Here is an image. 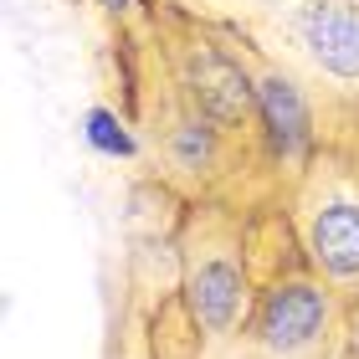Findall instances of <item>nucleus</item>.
<instances>
[{"mask_svg":"<svg viewBox=\"0 0 359 359\" xmlns=\"http://www.w3.org/2000/svg\"><path fill=\"white\" fill-rule=\"evenodd\" d=\"M236 298H241V277L236 267H226V262H210L195 272V283H190V303H195V318L205 323V329H226L236 313Z\"/></svg>","mask_w":359,"mask_h":359,"instance_id":"nucleus-6","label":"nucleus"},{"mask_svg":"<svg viewBox=\"0 0 359 359\" xmlns=\"http://www.w3.org/2000/svg\"><path fill=\"white\" fill-rule=\"evenodd\" d=\"M262 113H267V128H272V144L283 154H298L308 144V113H303V97L292 83L283 77H267L262 83Z\"/></svg>","mask_w":359,"mask_h":359,"instance_id":"nucleus-5","label":"nucleus"},{"mask_svg":"<svg viewBox=\"0 0 359 359\" xmlns=\"http://www.w3.org/2000/svg\"><path fill=\"white\" fill-rule=\"evenodd\" d=\"M190 83H195V97H201V108L210 113V118L231 123L247 113V83H241V72L231 67V62L221 57H195L190 62Z\"/></svg>","mask_w":359,"mask_h":359,"instance_id":"nucleus-3","label":"nucleus"},{"mask_svg":"<svg viewBox=\"0 0 359 359\" xmlns=\"http://www.w3.org/2000/svg\"><path fill=\"white\" fill-rule=\"evenodd\" d=\"M323 313H329V303H323L318 287H308V283L277 287L267 298V308H262V334L277 349H298V344H308V339L318 334Z\"/></svg>","mask_w":359,"mask_h":359,"instance_id":"nucleus-1","label":"nucleus"},{"mask_svg":"<svg viewBox=\"0 0 359 359\" xmlns=\"http://www.w3.org/2000/svg\"><path fill=\"white\" fill-rule=\"evenodd\" d=\"M354 344H359V339H354Z\"/></svg>","mask_w":359,"mask_h":359,"instance_id":"nucleus-10","label":"nucleus"},{"mask_svg":"<svg viewBox=\"0 0 359 359\" xmlns=\"http://www.w3.org/2000/svg\"><path fill=\"white\" fill-rule=\"evenodd\" d=\"M313 252L339 277L359 272V205H329L323 210L313 221Z\"/></svg>","mask_w":359,"mask_h":359,"instance_id":"nucleus-4","label":"nucleus"},{"mask_svg":"<svg viewBox=\"0 0 359 359\" xmlns=\"http://www.w3.org/2000/svg\"><path fill=\"white\" fill-rule=\"evenodd\" d=\"M108 6H128V0H108Z\"/></svg>","mask_w":359,"mask_h":359,"instance_id":"nucleus-9","label":"nucleus"},{"mask_svg":"<svg viewBox=\"0 0 359 359\" xmlns=\"http://www.w3.org/2000/svg\"><path fill=\"white\" fill-rule=\"evenodd\" d=\"M303 31H308V46H313V57H318L329 72H339V77H359V11H349V6H329V0H323V6L308 11Z\"/></svg>","mask_w":359,"mask_h":359,"instance_id":"nucleus-2","label":"nucleus"},{"mask_svg":"<svg viewBox=\"0 0 359 359\" xmlns=\"http://www.w3.org/2000/svg\"><path fill=\"white\" fill-rule=\"evenodd\" d=\"M180 154H185V159H195V154H205V139H195V134H185V139H180Z\"/></svg>","mask_w":359,"mask_h":359,"instance_id":"nucleus-8","label":"nucleus"},{"mask_svg":"<svg viewBox=\"0 0 359 359\" xmlns=\"http://www.w3.org/2000/svg\"><path fill=\"white\" fill-rule=\"evenodd\" d=\"M88 139H93L103 154H134V139H128V134H123V123L113 118V113H103V108L88 113Z\"/></svg>","mask_w":359,"mask_h":359,"instance_id":"nucleus-7","label":"nucleus"}]
</instances>
